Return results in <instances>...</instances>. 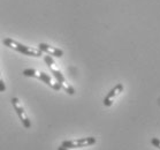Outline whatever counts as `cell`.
<instances>
[{"instance_id":"obj_8","label":"cell","mask_w":160,"mask_h":150,"mask_svg":"<svg viewBox=\"0 0 160 150\" xmlns=\"http://www.w3.org/2000/svg\"><path fill=\"white\" fill-rule=\"evenodd\" d=\"M5 91H6V84H5L4 80H2L1 72H0V92H5Z\"/></svg>"},{"instance_id":"obj_3","label":"cell","mask_w":160,"mask_h":150,"mask_svg":"<svg viewBox=\"0 0 160 150\" xmlns=\"http://www.w3.org/2000/svg\"><path fill=\"white\" fill-rule=\"evenodd\" d=\"M23 75H24V76H28V77H33V79H37V80L42 81V82L48 84L50 88L55 90V91L61 90L60 84H59L57 81L53 80V79H52L48 74L45 73V72H40V70H33V68H27V70H23Z\"/></svg>"},{"instance_id":"obj_7","label":"cell","mask_w":160,"mask_h":150,"mask_svg":"<svg viewBox=\"0 0 160 150\" xmlns=\"http://www.w3.org/2000/svg\"><path fill=\"white\" fill-rule=\"evenodd\" d=\"M123 91V84H117L114 88L111 90V91L107 94V96H106L105 98H104V105L105 106H111L113 104V101H114V98L117 97L118 95H120L121 92Z\"/></svg>"},{"instance_id":"obj_2","label":"cell","mask_w":160,"mask_h":150,"mask_svg":"<svg viewBox=\"0 0 160 150\" xmlns=\"http://www.w3.org/2000/svg\"><path fill=\"white\" fill-rule=\"evenodd\" d=\"M5 46L12 49L16 52H20L24 55H29V57H35V58H39L43 55L42 51H40L38 48H31V46H27V45L22 44V43H18L16 40L12 39V38H5L2 40Z\"/></svg>"},{"instance_id":"obj_1","label":"cell","mask_w":160,"mask_h":150,"mask_svg":"<svg viewBox=\"0 0 160 150\" xmlns=\"http://www.w3.org/2000/svg\"><path fill=\"white\" fill-rule=\"evenodd\" d=\"M44 61L46 62V65H48L50 70L52 72L53 76L55 77V81L60 84L61 89H63V90H65L67 94H69V95H74V94H75V89H74L69 83H67L65 76H63L61 72L58 70L57 64H55V61L53 60V58H52L51 55H48V54L44 55Z\"/></svg>"},{"instance_id":"obj_6","label":"cell","mask_w":160,"mask_h":150,"mask_svg":"<svg viewBox=\"0 0 160 150\" xmlns=\"http://www.w3.org/2000/svg\"><path fill=\"white\" fill-rule=\"evenodd\" d=\"M38 49H39L42 53H45L48 55H51V57H57V58H60L63 55V51L60 50V49L55 48V46H51L48 44H45V43H40L38 45Z\"/></svg>"},{"instance_id":"obj_5","label":"cell","mask_w":160,"mask_h":150,"mask_svg":"<svg viewBox=\"0 0 160 150\" xmlns=\"http://www.w3.org/2000/svg\"><path fill=\"white\" fill-rule=\"evenodd\" d=\"M96 143L95 137H84V139H76V140H66L61 143L62 147L67 149H76V148H84V147L92 146Z\"/></svg>"},{"instance_id":"obj_4","label":"cell","mask_w":160,"mask_h":150,"mask_svg":"<svg viewBox=\"0 0 160 150\" xmlns=\"http://www.w3.org/2000/svg\"><path fill=\"white\" fill-rule=\"evenodd\" d=\"M11 102H12V104H13V107H14L15 112H16V114H18V118H20V120H21L22 125H23V127L27 128V129H29V128L31 127V122H30V119L26 112L24 106L22 105L21 101H20L18 97H13V98L11 99Z\"/></svg>"},{"instance_id":"obj_9","label":"cell","mask_w":160,"mask_h":150,"mask_svg":"<svg viewBox=\"0 0 160 150\" xmlns=\"http://www.w3.org/2000/svg\"><path fill=\"white\" fill-rule=\"evenodd\" d=\"M151 143H152L153 146L156 147V148H159L160 147V139H157V137H153L151 140Z\"/></svg>"},{"instance_id":"obj_10","label":"cell","mask_w":160,"mask_h":150,"mask_svg":"<svg viewBox=\"0 0 160 150\" xmlns=\"http://www.w3.org/2000/svg\"><path fill=\"white\" fill-rule=\"evenodd\" d=\"M58 150H69V149H67V148H65V147L60 146V147L58 148Z\"/></svg>"}]
</instances>
